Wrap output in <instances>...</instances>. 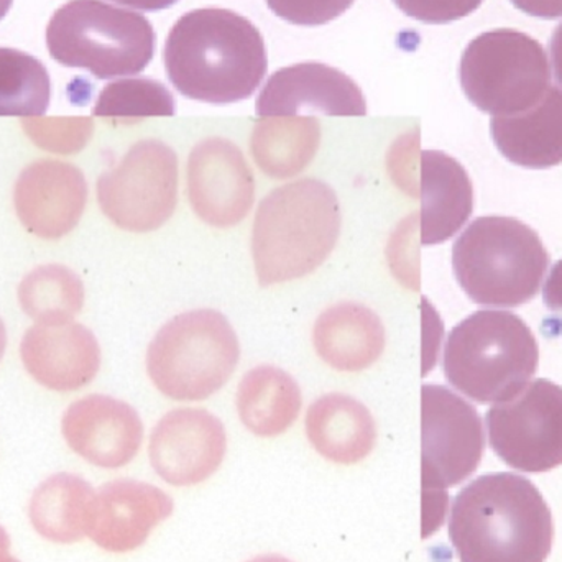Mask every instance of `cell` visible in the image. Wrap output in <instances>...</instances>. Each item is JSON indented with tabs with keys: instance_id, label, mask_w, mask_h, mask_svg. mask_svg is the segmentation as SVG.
<instances>
[{
	"instance_id": "6da1fadb",
	"label": "cell",
	"mask_w": 562,
	"mask_h": 562,
	"mask_svg": "<svg viewBox=\"0 0 562 562\" xmlns=\"http://www.w3.org/2000/svg\"><path fill=\"white\" fill-rule=\"evenodd\" d=\"M164 59L180 94L210 104L249 99L269 65L259 29L226 9L184 13L168 33Z\"/></svg>"
},
{
	"instance_id": "7a4b0ae2",
	"label": "cell",
	"mask_w": 562,
	"mask_h": 562,
	"mask_svg": "<svg viewBox=\"0 0 562 562\" xmlns=\"http://www.w3.org/2000/svg\"><path fill=\"white\" fill-rule=\"evenodd\" d=\"M449 538L461 562H544L553 548V515L528 479L482 475L454 498Z\"/></svg>"
},
{
	"instance_id": "3957f363",
	"label": "cell",
	"mask_w": 562,
	"mask_h": 562,
	"mask_svg": "<svg viewBox=\"0 0 562 562\" xmlns=\"http://www.w3.org/2000/svg\"><path fill=\"white\" fill-rule=\"evenodd\" d=\"M340 234V210L329 184L313 178L277 188L254 220L252 257L262 286L303 279L326 262Z\"/></svg>"
},
{
	"instance_id": "277c9868",
	"label": "cell",
	"mask_w": 562,
	"mask_h": 562,
	"mask_svg": "<svg viewBox=\"0 0 562 562\" xmlns=\"http://www.w3.org/2000/svg\"><path fill=\"white\" fill-rule=\"evenodd\" d=\"M540 350L528 324L508 311H477L449 333L446 379L477 403L517 395L535 375Z\"/></svg>"
},
{
	"instance_id": "5b68a950",
	"label": "cell",
	"mask_w": 562,
	"mask_h": 562,
	"mask_svg": "<svg viewBox=\"0 0 562 562\" xmlns=\"http://www.w3.org/2000/svg\"><path fill=\"white\" fill-rule=\"evenodd\" d=\"M452 267L474 303L515 307L537 296L550 256L527 224L514 217L485 216L456 240Z\"/></svg>"
},
{
	"instance_id": "8992f818",
	"label": "cell",
	"mask_w": 562,
	"mask_h": 562,
	"mask_svg": "<svg viewBox=\"0 0 562 562\" xmlns=\"http://www.w3.org/2000/svg\"><path fill=\"white\" fill-rule=\"evenodd\" d=\"M154 26L144 15L102 0H71L46 29L49 55L99 79L138 75L154 59Z\"/></svg>"
},
{
	"instance_id": "52a82bcc",
	"label": "cell",
	"mask_w": 562,
	"mask_h": 562,
	"mask_svg": "<svg viewBox=\"0 0 562 562\" xmlns=\"http://www.w3.org/2000/svg\"><path fill=\"white\" fill-rule=\"evenodd\" d=\"M236 330L214 310H194L168 321L147 350L154 385L177 402H201L220 392L239 363Z\"/></svg>"
},
{
	"instance_id": "ba28073f",
	"label": "cell",
	"mask_w": 562,
	"mask_h": 562,
	"mask_svg": "<svg viewBox=\"0 0 562 562\" xmlns=\"http://www.w3.org/2000/svg\"><path fill=\"white\" fill-rule=\"evenodd\" d=\"M484 448V426L477 409L446 386L423 385V538L441 527L448 488L477 471Z\"/></svg>"
},
{
	"instance_id": "9c48e42d",
	"label": "cell",
	"mask_w": 562,
	"mask_h": 562,
	"mask_svg": "<svg viewBox=\"0 0 562 562\" xmlns=\"http://www.w3.org/2000/svg\"><path fill=\"white\" fill-rule=\"evenodd\" d=\"M461 86L469 101L494 117L520 114L550 88V61L538 40L512 29L482 33L462 53Z\"/></svg>"
},
{
	"instance_id": "30bf717a",
	"label": "cell",
	"mask_w": 562,
	"mask_h": 562,
	"mask_svg": "<svg viewBox=\"0 0 562 562\" xmlns=\"http://www.w3.org/2000/svg\"><path fill=\"white\" fill-rule=\"evenodd\" d=\"M102 213L119 229H160L178 203V158L160 142H142L98 180Z\"/></svg>"
},
{
	"instance_id": "8fae6325",
	"label": "cell",
	"mask_w": 562,
	"mask_h": 562,
	"mask_svg": "<svg viewBox=\"0 0 562 562\" xmlns=\"http://www.w3.org/2000/svg\"><path fill=\"white\" fill-rule=\"evenodd\" d=\"M495 454L521 472L540 474L562 465V386L547 379L525 385L485 416Z\"/></svg>"
},
{
	"instance_id": "7c38bea8",
	"label": "cell",
	"mask_w": 562,
	"mask_h": 562,
	"mask_svg": "<svg viewBox=\"0 0 562 562\" xmlns=\"http://www.w3.org/2000/svg\"><path fill=\"white\" fill-rule=\"evenodd\" d=\"M226 451L223 423L201 408L173 409L165 415L148 445L151 468L177 487L207 481L223 464Z\"/></svg>"
},
{
	"instance_id": "4fadbf2b",
	"label": "cell",
	"mask_w": 562,
	"mask_h": 562,
	"mask_svg": "<svg viewBox=\"0 0 562 562\" xmlns=\"http://www.w3.org/2000/svg\"><path fill=\"white\" fill-rule=\"evenodd\" d=\"M187 187L196 216L217 229L237 226L256 201V180L243 151L220 138L194 148L188 160Z\"/></svg>"
},
{
	"instance_id": "5bb4252c",
	"label": "cell",
	"mask_w": 562,
	"mask_h": 562,
	"mask_svg": "<svg viewBox=\"0 0 562 562\" xmlns=\"http://www.w3.org/2000/svg\"><path fill=\"white\" fill-rule=\"evenodd\" d=\"M88 203V183L75 165L38 160L20 173L13 206L22 226L40 239L56 240L76 229Z\"/></svg>"
},
{
	"instance_id": "9a60e30c",
	"label": "cell",
	"mask_w": 562,
	"mask_h": 562,
	"mask_svg": "<svg viewBox=\"0 0 562 562\" xmlns=\"http://www.w3.org/2000/svg\"><path fill=\"white\" fill-rule=\"evenodd\" d=\"M173 508L170 495L155 485L119 479L95 492L88 537L109 553H128L140 548Z\"/></svg>"
},
{
	"instance_id": "2e32d148",
	"label": "cell",
	"mask_w": 562,
	"mask_h": 562,
	"mask_svg": "<svg viewBox=\"0 0 562 562\" xmlns=\"http://www.w3.org/2000/svg\"><path fill=\"white\" fill-rule=\"evenodd\" d=\"M61 431L76 454L102 469L124 468L144 441L138 413L108 395H89L72 403L63 415Z\"/></svg>"
},
{
	"instance_id": "e0dca14e",
	"label": "cell",
	"mask_w": 562,
	"mask_h": 562,
	"mask_svg": "<svg viewBox=\"0 0 562 562\" xmlns=\"http://www.w3.org/2000/svg\"><path fill=\"white\" fill-rule=\"evenodd\" d=\"M301 112L360 117L367 114V102L359 86L339 69L300 63L272 75L257 99V115L296 117Z\"/></svg>"
},
{
	"instance_id": "ac0fdd59",
	"label": "cell",
	"mask_w": 562,
	"mask_h": 562,
	"mask_svg": "<svg viewBox=\"0 0 562 562\" xmlns=\"http://www.w3.org/2000/svg\"><path fill=\"white\" fill-rule=\"evenodd\" d=\"M23 366L35 382L53 392H76L101 369V347L82 324H35L20 344Z\"/></svg>"
},
{
	"instance_id": "d6986e66",
	"label": "cell",
	"mask_w": 562,
	"mask_h": 562,
	"mask_svg": "<svg viewBox=\"0 0 562 562\" xmlns=\"http://www.w3.org/2000/svg\"><path fill=\"white\" fill-rule=\"evenodd\" d=\"M419 194L423 246L451 239L474 211V190L468 171L442 151H422Z\"/></svg>"
},
{
	"instance_id": "ffe728a7",
	"label": "cell",
	"mask_w": 562,
	"mask_h": 562,
	"mask_svg": "<svg viewBox=\"0 0 562 562\" xmlns=\"http://www.w3.org/2000/svg\"><path fill=\"white\" fill-rule=\"evenodd\" d=\"M492 138L501 154L518 167L544 170L562 164V91L550 86L533 108L492 117Z\"/></svg>"
},
{
	"instance_id": "44dd1931",
	"label": "cell",
	"mask_w": 562,
	"mask_h": 562,
	"mask_svg": "<svg viewBox=\"0 0 562 562\" xmlns=\"http://www.w3.org/2000/svg\"><path fill=\"white\" fill-rule=\"evenodd\" d=\"M385 340V327L380 317L359 303L327 307L313 329L317 356L339 372L369 369L382 356Z\"/></svg>"
},
{
	"instance_id": "7402d4cb",
	"label": "cell",
	"mask_w": 562,
	"mask_h": 562,
	"mask_svg": "<svg viewBox=\"0 0 562 562\" xmlns=\"http://www.w3.org/2000/svg\"><path fill=\"white\" fill-rule=\"evenodd\" d=\"M306 436L327 461L357 464L375 448L376 426L372 413L352 396L329 393L306 413Z\"/></svg>"
},
{
	"instance_id": "603a6c76",
	"label": "cell",
	"mask_w": 562,
	"mask_h": 562,
	"mask_svg": "<svg viewBox=\"0 0 562 562\" xmlns=\"http://www.w3.org/2000/svg\"><path fill=\"white\" fill-rule=\"evenodd\" d=\"M301 403L300 386L279 367H256L237 390L240 422L260 438L283 435L296 422Z\"/></svg>"
},
{
	"instance_id": "cb8c5ba5",
	"label": "cell",
	"mask_w": 562,
	"mask_h": 562,
	"mask_svg": "<svg viewBox=\"0 0 562 562\" xmlns=\"http://www.w3.org/2000/svg\"><path fill=\"white\" fill-rule=\"evenodd\" d=\"M94 488L75 474H56L33 492L29 517L36 533L59 544H72L88 535Z\"/></svg>"
},
{
	"instance_id": "d4e9b609",
	"label": "cell",
	"mask_w": 562,
	"mask_h": 562,
	"mask_svg": "<svg viewBox=\"0 0 562 562\" xmlns=\"http://www.w3.org/2000/svg\"><path fill=\"white\" fill-rule=\"evenodd\" d=\"M319 128L313 119L272 117L252 137V155L263 173L276 180L296 177L316 155Z\"/></svg>"
},
{
	"instance_id": "484cf974",
	"label": "cell",
	"mask_w": 562,
	"mask_h": 562,
	"mask_svg": "<svg viewBox=\"0 0 562 562\" xmlns=\"http://www.w3.org/2000/svg\"><path fill=\"white\" fill-rule=\"evenodd\" d=\"M19 301L23 313L36 324L66 323L81 313L85 286L68 267L42 266L20 283Z\"/></svg>"
},
{
	"instance_id": "4316f807",
	"label": "cell",
	"mask_w": 562,
	"mask_h": 562,
	"mask_svg": "<svg viewBox=\"0 0 562 562\" xmlns=\"http://www.w3.org/2000/svg\"><path fill=\"white\" fill-rule=\"evenodd\" d=\"M52 99V81L42 61L0 48V117H42Z\"/></svg>"
},
{
	"instance_id": "83f0119b",
	"label": "cell",
	"mask_w": 562,
	"mask_h": 562,
	"mask_svg": "<svg viewBox=\"0 0 562 562\" xmlns=\"http://www.w3.org/2000/svg\"><path fill=\"white\" fill-rule=\"evenodd\" d=\"M175 99L161 82L134 78L111 82L95 102L94 115L112 121L135 122L145 117H170Z\"/></svg>"
},
{
	"instance_id": "f1b7e54d",
	"label": "cell",
	"mask_w": 562,
	"mask_h": 562,
	"mask_svg": "<svg viewBox=\"0 0 562 562\" xmlns=\"http://www.w3.org/2000/svg\"><path fill=\"white\" fill-rule=\"evenodd\" d=\"M280 19L294 25L317 26L342 15L353 0H267Z\"/></svg>"
},
{
	"instance_id": "f546056e",
	"label": "cell",
	"mask_w": 562,
	"mask_h": 562,
	"mask_svg": "<svg viewBox=\"0 0 562 562\" xmlns=\"http://www.w3.org/2000/svg\"><path fill=\"white\" fill-rule=\"evenodd\" d=\"M402 12L425 23H449L464 19L484 0H393Z\"/></svg>"
},
{
	"instance_id": "4dcf8cb0",
	"label": "cell",
	"mask_w": 562,
	"mask_h": 562,
	"mask_svg": "<svg viewBox=\"0 0 562 562\" xmlns=\"http://www.w3.org/2000/svg\"><path fill=\"white\" fill-rule=\"evenodd\" d=\"M517 9L540 19L562 16V0H512Z\"/></svg>"
},
{
	"instance_id": "1f68e13d",
	"label": "cell",
	"mask_w": 562,
	"mask_h": 562,
	"mask_svg": "<svg viewBox=\"0 0 562 562\" xmlns=\"http://www.w3.org/2000/svg\"><path fill=\"white\" fill-rule=\"evenodd\" d=\"M543 300L548 310L562 314V260L551 269L544 283Z\"/></svg>"
},
{
	"instance_id": "d6a6232c",
	"label": "cell",
	"mask_w": 562,
	"mask_h": 562,
	"mask_svg": "<svg viewBox=\"0 0 562 562\" xmlns=\"http://www.w3.org/2000/svg\"><path fill=\"white\" fill-rule=\"evenodd\" d=\"M551 59H553L554 75L562 86V23L554 30L553 38L550 42Z\"/></svg>"
},
{
	"instance_id": "836d02e7",
	"label": "cell",
	"mask_w": 562,
	"mask_h": 562,
	"mask_svg": "<svg viewBox=\"0 0 562 562\" xmlns=\"http://www.w3.org/2000/svg\"><path fill=\"white\" fill-rule=\"evenodd\" d=\"M122 5L132 7V9L147 10V12H157V10L168 9L177 3L178 0H114Z\"/></svg>"
},
{
	"instance_id": "e575fe53",
	"label": "cell",
	"mask_w": 562,
	"mask_h": 562,
	"mask_svg": "<svg viewBox=\"0 0 562 562\" xmlns=\"http://www.w3.org/2000/svg\"><path fill=\"white\" fill-rule=\"evenodd\" d=\"M0 562H20L10 553V538L2 527H0Z\"/></svg>"
},
{
	"instance_id": "d590c367",
	"label": "cell",
	"mask_w": 562,
	"mask_h": 562,
	"mask_svg": "<svg viewBox=\"0 0 562 562\" xmlns=\"http://www.w3.org/2000/svg\"><path fill=\"white\" fill-rule=\"evenodd\" d=\"M247 562H293L286 560V558L279 557V554H266V557H257L254 560Z\"/></svg>"
},
{
	"instance_id": "8d00e7d4",
	"label": "cell",
	"mask_w": 562,
	"mask_h": 562,
	"mask_svg": "<svg viewBox=\"0 0 562 562\" xmlns=\"http://www.w3.org/2000/svg\"><path fill=\"white\" fill-rule=\"evenodd\" d=\"M7 347V330L3 326L2 319H0V360H2L3 353H5Z\"/></svg>"
},
{
	"instance_id": "74e56055",
	"label": "cell",
	"mask_w": 562,
	"mask_h": 562,
	"mask_svg": "<svg viewBox=\"0 0 562 562\" xmlns=\"http://www.w3.org/2000/svg\"><path fill=\"white\" fill-rule=\"evenodd\" d=\"M13 0H0V20L5 16V13L9 12L10 5H12Z\"/></svg>"
}]
</instances>
